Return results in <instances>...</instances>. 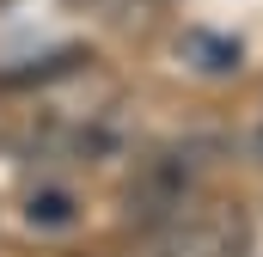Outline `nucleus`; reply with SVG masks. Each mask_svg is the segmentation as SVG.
Returning <instances> with one entry per match:
<instances>
[{
	"label": "nucleus",
	"instance_id": "f257e3e1",
	"mask_svg": "<svg viewBox=\"0 0 263 257\" xmlns=\"http://www.w3.org/2000/svg\"><path fill=\"white\" fill-rule=\"evenodd\" d=\"M184 56H196L202 74H233V67H239V43L208 37V31H190V37H184Z\"/></svg>",
	"mask_w": 263,
	"mask_h": 257
},
{
	"label": "nucleus",
	"instance_id": "f03ea898",
	"mask_svg": "<svg viewBox=\"0 0 263 257\" xmlns=\"http://www.w3.org/2000/svg\"><path fill=\"white\" fill-rule=\"evenodd\" d=\"M31 221H37V227H67V221H73V202H67L62 190L31 196Z\"/></svg>",
	"mask_w": 263,
	"mask_h": 257
}]
</instances>
